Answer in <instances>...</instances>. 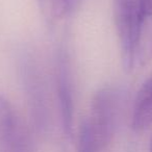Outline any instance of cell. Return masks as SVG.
Segmentation results:
<instances>
[{
  "label": "cell",
  "instance_id": "6da1fadb",
  "mask_svg": "<svg viewBox=\"0 0 152 152\" xmlns=\"http://www.w3.org/2000/svg\"><path fill=\"white\" fill-rule=\"evenodd\" d=\"M120 110L121 94L116 88H102L93 96L88 121L101 149L107 147L114 140Z\"/></svg>",
  "mask_w": 152,
  "mask_h": 152
},
{
  "label": "cell",
  "instance_id": "7a4b0ae2",
  "mask_svg": "<svg viewBox=\"0 0 152 152\" xmlns=\"http://www.w3.org/2000/svg\"><path fill=\"white\" fill-rule=\"evenodd\" d=\"M21 63V77L27 98L31 119L39 132H46L49 127V108L45 83L40 70L30 55H24Z\"/></svg>",
  "mask_w": 152,
  "mask_h": 152
},
{
  "label": "cell",
  "instance_id": "3957f363",
  "mask_svg": "<svg viewBox=\"0 0 152 152\" xmlns=\"http://www.w3.org/2000/svg\"><path fill=\"white\" fill-rule=\"evenodd\" d=\"M0 149L2 152H36L28 127L4 96L0 95Z\"/></svg>",
  "mask_w": 152,
  "mask_h": 152
},
{
  "label": "cell",
  "instance_id": "277c9868",
  "mask_svg": "<svg viewBox=\"0 0 152 152\" xmlns=\"http://www.w3.org/2000/svg\"><path fill=\"white\" fill-rule=\"evenodd\" d=\"M55 85L58 98L59 115L64 134L69 140L73 137L74 99L71 58L67 47L61 46L55 58Z\"/></svg>",
  "mask_w": 152,
  "mask_h": 152
},
{
  "label": "cell",
  "instance_id": "5b68a950",
  "mask_svg": "<svg viewBox=\"0 0 152 152\" xmlns=\"http://www.w3.org/2000/svg\"><path fill=\"white\" fill-rule=\"evenodd\" d=\"M140 17V0H115L114 19L123 67L132 70V52Z\"/></svg>",
  "mask_w": 152,
  "mask_h": 152
},
{
  "label": "cell",
  "instance_id": "8992f818",
  "mask_svg": "<svg viewBox=\"0 0 152 152\" xmlns=\"http://www.w3.org/2000/svg\"><path fill=\"white\" fill-rule=\"evenodd\" d=\"M152 59V13L140 11L132 52V70L142 69Z\"/></svg>",
  "mask_w": 152,
  "mask_h": 152
},
{
  "label": "cell",
  "instance_id": "52a82bcc",
  "mask_svg": "<svg viewBox=\"0 0 152 152\" xmlns=\"http://www.w3.org/2000/svg\"><path fill=\"white\" fill-rule=\"evenodd\" d=\"M152 126V73L140 88L132 108L131 127L144 132Z\"/></svg>",
  "mask_w": 152,
  "mask_h": 152
},
{
  "label": "cell",
  "instance_id": "ba28073f",
  "mask_svg": "<svg viewBox=\"0 0 152 152\" xmlns=\"http://www.w3.org/2000/svg\"><path fill=\"white\" fill-rule=\"evenodd\" d=\"M39 9L48 23H55L57 20L72 13L70 0H37Z\"/></svg>",
  "mask_w": 152,
  "mask_h": 152
},
{
  "label": "cell",
  "instance_id": "9c48e42d",
  "mask_svg": "<svg viewBox=\"0 0 152 152\" xmlns=\"http://www.w3.org/2000/svg\"><path fill=\"white\" fill-rule=\"evenodd\" d=\"M101 147L94 134L88 119L83 120L79 126L77 137V152H100Z\"/></svg>",
  "mask_w": 152,
  "mask_h": 152
},
{
  "label": "cell",
  "instance_id": "30bf717a",
  "mask_svg": "<svg viewBox=\"0 0 152 152\" xmlns=\"http://www.w3.org/2000/svg\"><path fill=\"white\" fill-rule=\"evenodd\" d=\"M140 11L143 13H152V0H140Z\"/></svg>",
  "mask_w": 152,
  "mask_h": 152
},
{
  "label": "cell",
  "instance_id": "8fae6325",
  "mask_svg": "<svg viewBox=\"0 0 152 152\" xmlns=\"http://www.w3.org/2000/svg\"><path fill=\"white\" fill-rule=\"evenodd\" d=\"M79 2H80V0H70V3H71V10L72 12L74 11V10L77 7V5L79 4Z\"/></svg>",
  "mask_w": 152,
  "mask_h": 152
},
{
  "label": "cell",
  "instance_id": "7c38bea8",
  "mask_svg": "<svg viewBox=\"0 0 152 152\" xmlns=\"http://www.w3.org/2000/svg\"><path fill=\"white\" fill-rule=\"evenodd\" d=\"M149 152H152V137H151V141H150V147H149Z\"/></svg>",
  "mask_w": 152,
  "mask_h": 152
}]
</instances>
